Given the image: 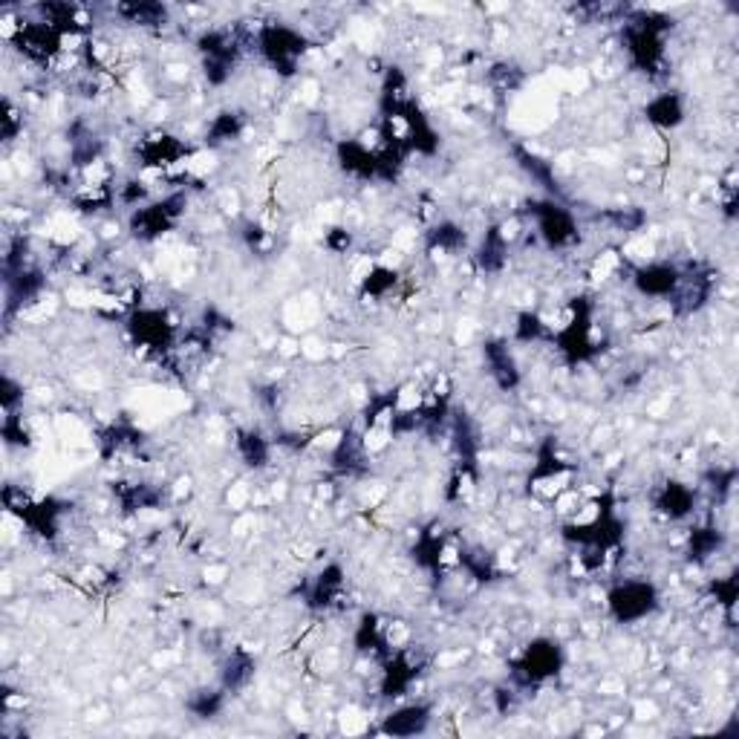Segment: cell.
<instances>
[{
    "label": "cell",
    "mask_w": 739,
    "mask_h": 739,
    "mask_svg": "<svg viewBox=\"0 0 739 739\" xmlns=\"http://www.w3.org/2000/svg\"><path fill=\"white\" fill-rule=\"evenodd\" d=\"M696 506V494L685 483H667L659 497V511L670 520H685Z\"/></svg>",
    "instance_id": "277c9868"
},
{
    "label": "cell",
    "mask_w": 739,
    "mask_h": 739,
    "mask_svg": "<svg viewBox=\"0 0 739 739\" xmlns=\"http://www.w3.org/2000/svg\"><path fill=\"white\" fill-rule=\"evenodd\" d=\"M607 607L618 624H636L659 607V592L650 581H624L610 589Z\"/></svg>",
    "instance_id": "6da1fadb"
},
{
    "label": "cell",
    "mask_w": 739,
    "mask_h": 739,
    "mask_svg": "<svg viewBox=\"0 0 739 739\" xmlns=\"http://www.w3.org/2000/svg\"><path fill=\"white\" fill-rule=\"evenodd\" d=\"M644 113L656 128H676L685 119V107L679 102V96H673V93H659L656 99H650Z\"/></svg>",
    "instance_id": "5b68a950"
},
{
    "label": "cell",
    "mask_w": 739,
    "mask_h": 739,
    "mask_svg": "<svg viewBox=\"0 0 739 739\" xmlns=\"http://www.w3.org/2000/svg\"><path fill=\"white\" fill-rule=\"evenodd\" d=\"M563 656L561 647L555 641H535L523 650V659L517 664V676L526 685H540L546 679H552L561 667Z\"/></svg>",
    "instance_id": "7a4b0ae2"
},
{
    "label": "cell",
    "mask_w": 739,
    "mask_h": 739,
    "mask_svg": "<svg viewBox=\"0 0 739 739\" xmlns=\"http://www.w3.org/2000/svg\"><path fill=\"white\" fill-rule=\"evenodd\" d=\"M431 725V708L422 702H410V705H399L396 711L384 716V734H399V737H413L422 734Z\"/></svg>",
    "instance_id": "3957f363"
}]
</instances>
